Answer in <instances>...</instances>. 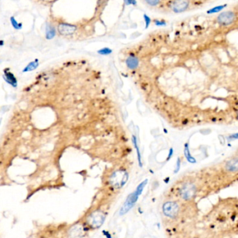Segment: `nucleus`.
I'll return each mask as SVG.
<instances>
[{
  "label": "nucleus",
  "instance_id": "1",
  "mask_svg": "<svg viewBox=\"0 0 238 238\" xmlns=\"http://www.w3.org/2000/svg\"><path fill=\"white\" fill-rule=\"evenodd\" d=\"M207 0H163L162 6L172 13H182L203 6Z\"/></svg>",
  "mask_w": 238,
  "mask_h": 238
},
{
  "label": "nucleus",
  "instance_id": "2",
  "mask_svg": "<svg viewBox=\"0 0 238 238\" xmlns=\"http://www.w3.org/2000/svg\"><path fill=\"white\" fill-rule=\"evenodd\" d=\"M129 179V174L124 170H119L114 172L110 178V183L115 189H120L127 183Z\"/></svg>",
  "mask_w": 238,
  "mask_h": 238
},
{
  "label": "nucleus",
  "instance_id": "3",
  "mask_svg": "<svg viewBox=\"0 0 238 238\" xmlns=\"http://www.w3.org/2000/svg\"><path fill=\"white\" fill-rule=\"evenodd\" d=\"M237 19L236 13L234 11H228L221 13L216 18V21L221 26H229L233 24Z\"/></svg>",
  "mask_w": 238,
  "mask_h": 238
},
{
  "label": "nucleus",
  "instance_id": "4",
  "mask_svg": "<svg viewBox=\"0 0 238 238\" xmlns=\"http://www.w3.org/2000/svg\"><path fill=\"white\" fill-rule=\"evenodd\" d=\"M106 217L101 211L93 212L87 218V223L93 228H99L104 223Z\"/></svg>",
  "mask_w": 238,
  "mask_h": 238
},
{
  "label": "nucleus",
  "instance_id": "5",
  "mask_svg": "<svg viewBox=\"0 0 238 238\" xmlns=\"http://www.w3.org/2000/svg\"><path fill=\"white\" fill-rule=\"evenodd\" d=\"M138 197L139 195L136 192L131 193L129 197H127L124 204L123 205V206L120 210V215H124V214H127V212H129L133 207H134V205L136 203L138 199Z\"/></svg>",
  "mask_w": 238,
  "mask_h": 238
},
{
  "label": "nucleus",
  "instance_id": "6",
  "mask_svg": "<svg viewBox=\"0 0 238 238\" xmlns=\"http://www.w3.org/2000/svg\"><path fill=\"white\" fill-rule=\"evenodd\" d=\"M163 211L165 215L168 217H175L179 212V207L176 203L175 202H167L163 205Z\"/></svg>",
  "mask_w": 238,
  "mask_h": 238
},
{
  "label": "nucleus",
  "instance_id": "7",
  "mask_svg": "<svg viewBox=\"0 0 238 238\" xmlns=\"http://www.w3.org/2000/svg\"><path fill=\"white\" fill-rule=\"evenodd\" d=\"M196 188L192 183H186L184 185L180 190V195L184 199L189 200L194 197Z\"/></svg>",
  "mask_w": 238,
  "mask_h": 238
},
{
  "label": "nucleus",
  "instance_id": "8",
  "mask_svg": "<svg viewBox=\"0 0 238 238\" xmlns=\"http://www.w3.org/2000/svg\"><path fill=\"white\" fill-rule=\"evenodd\" d=\"M76 29L77 27L75 25L66 24V23H62L58 26V31L60 34L64 36L73 34Z\"/></svg>",
  "mask_w": 238,
  "mask_h": 238
},
{
  "label": "nucleus",
  "instance_id": "9",
  "mask_svg": "<svg viewBox=\"0 0 238 238\" xmlns=\"http://www.w3.org/2000/svg\"><path fill=\"white\" fill-rule=\"evenodd\" d=\"M225 169L229 172L238 171V157L230 160L226 164Z\"/></svg>",
  "mask_w": 238,
  "mask_h": 238
},
{
  "label": "nucleus",
  "instance_id": "10",
  "mask_svg": "<svg viewBox=\"0 0 238 238\" xmlns=\"http://www.w3.org/2000/svg\"><path fill=\"white\" fill-rule=\"evenodd\" d=\"M138 59L136 57L134 56H131L127 59V65L129 68L130 69H136L138 66Z\"/></svg>",
  "mask_w": 238,
  "mask_h": 238
},
{
  "label": "nucleus",
  "instance_id": "11",
  "mask_svg": "<svg viewBox=\"0 0 238 238\" xmlns=\"http://www.w3.org/2000/svg\"><path fill=\"white\" fill-rule=\"evenodd\" d=\"M46 38L50 40L53 39L56 35V29L55 28L51 25H47L46 29Z\"/></svg>",
  "mask_w": 238,
  "mask_h": 238
},
{
  "label": "nucleus",
  "instance_id": "12",
  "mask_svg": "<svg viewBox=\"0 0 238 238\" xmlns=\"http://www.w3.org/2000/svg\"><path fill=\"white\" fill-rule=\"evenodd\" d=\"M184 155H185V157H186V160H187L188 162H189L190 163H191V164H194V163L196 162L195 158L191 155L189 148L188 144H186L185 148H184Z\"/></svg>",
  "mask_w": 238,
  "mask_h": 238
},
{
  "label": "nucleus",
  "instance_id": "13",
  "mask_svg": "<svg viewBox=\"0 0 238 238\" xmlns=\"http://www.w3.org/2000/svg\"><path fill=\"white\" fill-rule=\"evenodd\" d=\"M38 66H39L38 60L34 61L29 63V65L27 66V67L23 70V72H29V71H34V70H35L37 67H38Z\"/></svg>",
  "mask_w": 238,
  "mask_h": 238
},
{
  "label": "nucleus",
  "instance_id": "14",
  "mask_svg": "<svg viewBox=\"0 0 238 238\" xmlns=\"http://www.w3.org/2000/svg\"><path fill=\"white\" fill-rule=\"evenodd\" d=\"M132 141H133V144H134V145L135 146V148L136 149V151H137V155H138V162H139V165L142 167V162H141V153H140V150H139V148L138 146V144H137V139H136V137L134 136L132 137Z\"/></svg>",
  "mask_w": 238,
  "mask_h": 238
},
{
  "label": "nucleus",
  "instance_id": "15",
  "mask_svg": "<svg viewBox=\"0 0 238 238\" xmlns=\"http://www.w3.org/2000/svg\"><path fill=\"white\" fill-rule=\"evenodd\" d=\"M147 183H148V180H145L142 182V183L137 187L136 190L135 191V192H136L139 196L141 194L142 192H143V189H144V187H145V185H147Z\"/></svg>",
  "mask_w": 238,
  "mask_h": 238
},
{
  "label": "nucleus",
  "instance_id": "16",
  "mask_svg": "<svg viewBox=\"0 0 238 238\" xmlns=\"http://www.w3.org/2000/svg\"><path fill=\"white\" fill-rule=\"evenodd\" d=\"M6 76L7 78V81H9V83L11 84H12L13 86H16V84H17V81H16V79L15 78V77L13 76V74L12 73H6Z\"/></svg>",
  "mask_w": 238,
  "mask_h": 238
},
{
  "label": "nucleus",
  "instance_id": "17",
  "mask_svg": "<svg viewBox=\"0 0 238 238\" xmlns=\"http://www.w3.org/2000/svg\"><path fill=\"white\" fill-rule=\"evenodd\" d=\"M10 20L11 25H12V26L15 29H20L21 28H22V24H21V23H18L14 17H11L10 18Z\"/></svg>",
  "mask_w": 238,
  "mask_h": 238
},
{
  "label": "nucleus",
  "instance_id": "18",
  "mask_svg": "<svg viewBox=\"0 0 238 238\" xmlns=\"http://www.w3.org/2000/svg\"><path fill=\"white\" fill-rule=\"evenodd\" d=\"M98 53L101 55H108L112 53V50L108 48H104L98 51Z\"/></svg>",
  "mask_w": 238,
  "mask_h": 238
},
{
  "label": "nucleus",
  "instance_id": "19",
  "mask_svg": "<svg viewBox=\"0 0 238 238\" xmlns=\"http://www.w3.org/2000/svg\"><path fill=\"white\" fill-rule=\"evenodd\" d=\"M225 8V6H216L215 8L211 9V10H209L208 13H217L219 12L220 11H222L223 8Z\"/></svg>",
  "mask_w": 238,
  "mask_h": 238
},
{
  "label": "nucleus",
  "instance_id": "20",
  "mask_svg": "<svg viewBox=\"0 0 238 238\" xmlns=\"http://www.w3.org/2000/svg\"><path fill=\"white\" fill-rule=\"evenodd\" d=\"M144 21H145V28H148V27H149V25H150V23H151V19H150V18L149 17L148 15H147L146 14H144Z\"/></svg>",
  "mask_w": 238,
  "mask_h": 238
},
{
  "label": "nucleus",
  "instance_id": "21",
  "mask_svg": "<svg viewBox=\"0 0 238 238\" xmlns=\"http://www.w3.org/2000/svg\"><path fill=\"white\" fill-rule=\"evenodd\" d=\"M155 24L157 25V26H163V25H165V21L156 20H155Z\"/></svg>",
  "mask_w": 238,
  "mask_h": 238
},
{
  "label": "nucleus",
  "instance_id": "22",
  "mask_svg": "<svg viewBox=\"0 0 238 238\" xmlns=\"http://www.w3.org/2000/svg\"><path fill=\"white\" fill-rule=\"evenodd\" d=\"M180 164H181V161L179 159H178L177 161V163H176V169H175V173H177V171H179V169H180Z\"/></svg>",
  "mask_w": 238,
  "mask_h": 238
},
{
  "label": "nucleus",
  "instance_id": "23",
  "mask_svg": "<svg viewBox=\"0 0 238 238\" xmlns=\"http://www.w3.org/2000/svg\"><path fill=\"white\" fill-rule=\"evenodd\" d=\"M127 1V3L128 5H130V4H133V5H136V0H126Z\"/></svg>",
  "mask_w": 238,
  "mask_h": 238
},
{
  "label": "nucleus",
  "instance_id": "24",
  "mask_svg": "<svg viewBox=\"0 0 238 238\" xmlns=\"http://www.w3.org/2000/svg\"><path fill=\"white\" fill-rule=\"evenodd\" d=\"M229 139H238V133H236V134H233L232 135H230L229 137Z\"/></svg>",
  "mask_w": 238,
  "mask_h": 238
},
{
  "label": "nucleus",
  "instance_id": "25",
  "mask_svg": "<svg viewBox=\"0 0 238 238\" xmlns=\"http://www.w3.org/2000/svg\"><path fill=\"white\" fill-rule=\"evenodd\" d=\"M207 1H209V0H207Z\"/></svg>",
  "mask_w": 238,
  "mask_h": 238
}]
</instances>
